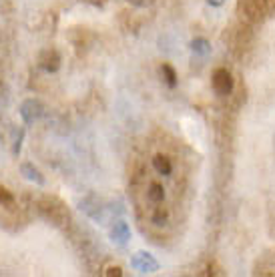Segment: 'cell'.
Listing matches in <instances>:
<instances>
[{
    "label": "cell",
    "mask_w": 275,
    "mask_h": 277,
    "mask_svg": "<svg viewBox=\"0 0 275 277\" xmlns=\"http://www.w3.org/2000/svg\"><path fill=\"white\" fill-rule=\"evenodd\" d=\"M38 207H41V211L45 213L48 219H52L58 225H65L69 221V211H67V207L58 199H54V197H43L41 203H38Z\"/></svg>",
    "instance_id": "obj_1"
},
{
    "label": "cell",
    "mask_w": 275,
    "mask_h": 277,
    "mask_svg": "<svg viewBox=\"0 0 275 277\" xmlns=\"http://www.w3.org/2000/svg\"><path fill=\"white\" fill-rule=\"evenodd\" d=\"M211 85L217 94L221 96H227L233 91V76L227 69H217L213 72V78H211Z\"/></svg>",
    "instance_id": "obj_2"
},
{
    "label": "cell",
    "mask_w": 275,
    "mask_h": 277,
    "mask_svg": "<svg viewBox=\"0 0 275 277\" xmlns=\"http://www.w3.org/2000/svg\"><path fill=\"white\" fill-rule=\"evenodd\" d=\"M153 167L157 169V173H161V175H169V173L173 171V163H171V159H169L167 155H163V153H157V155L153 157Z\"/></svg>",
    "instance_id": "obj_3"
},
{
    "label": "cell",
    "mask_w": 275,
    "mask_h": 277,
    "mask_svg": "<svg viewBox=\"0 0 275 277\" xmlns=\"http://www.w3.org/2000/svg\"><path fill=\"white\" fill-rule=\"evenodd\" d=\"M41 63H43V67L46 70H56L58 69V63H61V56H58L56 50H46L43 54V58H41Z\"/></svg>",
    "instance_id": "obj_4"
},
{
    "label": "cell",
    "mask_w": 275,
    "mask_h": 277,
    "mask_svg": "<svg viewBox=\"0 0 275 277\" xmlns=\"http://www.w3.org/2000/svg\"><path fill=\"white\" fill-rule=\"evenodd\" d=\"M147 197H149V201L151 203H163V199H165V189H163V185L161 183H151L149 185V189H147Z\"/></svg>",
    "instance_id": "obj_5"
},
{
    "label": "cell",
    "mask_w": 275,
    "mask_h": 277,
    "mask_svg": "<svg viewBox=\"0 0 275 277\" xmlns=\"http://www.w3.org/2000/svg\"><path fill=\"white\" fill-rule=\"evenodd\" d=\"M161 72L165 74V81H167V85H169V87H175V83H177V74H175V69H173L171 65H163V67H161Z\"/></svg>",
    "instance_id": "obj_6"
},
{
    "label": "cell",
    "mask_w": 275,
    "mask_h": 277,
    "mask_svg": "<svg viewBox=\"0 0 275 277\" xmlns=\"http://www.w3.org/2000/svg\"><path fill=\"white\" fill-rule=\"evenodd\" d=\"M2 205H14L12 193H10L8 189H4V187H0V207H2Z\"/></svg>",
    "instance_id": "obj_7"
},
{
    "label": "cell",
    "mask_w": 275,
    "mask_h": 277,
    "mask_svg": "<svg viewBox=\"0 0 275 277\" xmlns=\"http://www.w3.org/2000/svg\"><path fill=\"white\" fill-rule=\"evenodd\" d=\"M169 219V211L163 207H157L155 209V213H153V221L155 223H163V221H167Z\"/></svg>",
    "instance_id": "obj_8"
},
{
    "label": "cell",
    "mask_w": 275,
    "mask_h": 277,
    "mask_svg": "<svg viewBox=\"0 0 275 277\" xmlns=\"http://www.w3.org/2000/svg\"><path fill=\"white\" fill-rule=\"evenodd\" d=\"M107 275L109 277H113V275H123V271H121V267H109V269H107Z\"/></svg>",
    "instance_id": "obj_9"
},
{
    "label": "cell",
    "mask_w": 275,
    "mask_h": 277,
    "mask_svg": "<svg viewBox=\"0 0 275 277\" xmlns=\"http://www.w3.org/2000/svg\"><path fill=\"white\" fill-rule=\"evenodd\" d=\"M133 4H137V6H145V4H151L153 0H131Z\"/></svg>",
    "instance_id": "obj_10"
}]
</instances>
